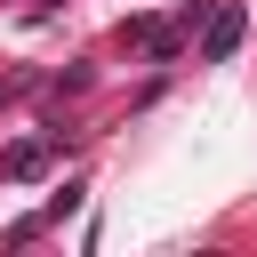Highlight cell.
<instances>
[{
    "label": "cell",
    "instance_id": "obj_1",
    "mask_svg": "<svg viewBox=\"0 0 257 257\" xmlns=\"http://www.w3.org/2000/svg\"><path fill=\"white\" fill-rule=\"evenodd\" d=\"M233 48H241V8H217V16H209V40H201V56H209V64H225Z\"/></svg>",
    "mask_w": 257,
    "mask_h": 257
},
{
    "label": "cell",
    "instance_id": "obj_2",
    "mask_svg": "<svg viewBox=\"0 0 257 257\" xmlns=\"http://www.w3.org/2000/svg\"><path fill=\"white\" fill-rule=\"evenodd\" d=\"M40 161H48V145H16V153H8V177H32Z\"/></svg>",
    "mask_w": 257,
    "mask_h": 257
}]
</instances>
